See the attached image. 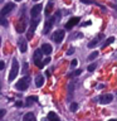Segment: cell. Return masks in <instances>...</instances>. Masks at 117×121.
I'll return each mask as SVG.
<instances>
[{
	"instance_id": "obj_1",
	"label": "cell",
	"mask_w": 117,
	"mask_h": 121,
	"mask_svg": "<svg viewBox=\"0 0 117 121\" xmlns=\"http://www.w3.org/2000/svg\"><path fill=\"white\" fill-rule=\"evenodd\" d=\"M43 51H42V48L37 49L35 52H34V63H35V66L38 68H43L44 66V62H42V58H43Z\"/></svg>"
},
{
	"instance_id": "obj_2",
	"label": "cell",
	"mask_w": 117,
	"mask_h": 121,
	"mask_svg": "<svg viewBox=\"0 0 117 121\" xmlns=\"http://www.w3.org/2000/svg\"><path fill=\"white\" fill-rule=\"evenodd\" d=\"M19 73V63L17 59H13V64H11V69H10V73H9V81H14L17 78V76Z\"/></svg>"
},
{
	"instance_id": "obj_3",
	"label": "cell",
	"mask_w": 117,
	"mask_h": 121,
	"mask_svg": "<svg viewBox=\"0 0 117 121\" xmlns=\"http://www.w3.org/2000/svg\"><path fill=\"white\" fill-rule=\"evenodd\" d=\"M29 82H30V77L25 76V77H23L19 82H17L15 87H17V90H19V91H25L29 87Z\"/></svg>"
},
{
	"instance_id": "obj_4",
	"label": "cell",
	"mask_w": 117,
	"mask_h": 121,
	"mask_svg": "<svg viewBox=\"0 0 117 121\" xmlns=\"http://www.w3.org/2000/svg\"><path fill=\"white\" fill-rule=\"evenodd\" d=\"M38 24H39V20H38L37 18H35V19H33V20L30 22V26H29L28 34H26V39H32V38H33L34 32H35V29H37Z\"/></svg>"
},
{
	"instance_id": "obj_5",
	"label": "cell",
	"mask_w": 117,
	"mask_h": 121,
	"mask_svg": "<svg viewBox=\"0 0 117 121\" xmlns=\"http://www.w3.org/2000/svg\"><path fill=\"white\" fill-rule=\"evenodd\" d=\"M64 35H66V32L62 29H59V30H55L54 33H53V35H52V39L55 42V43H60L63 39H64Z\"/></svg>"
},
{
	"instance_id": "obj_6",
	"label": "cell",
	"mask_w": 117,
	"mask_h": 121,
	"mask_svg": "<svg viewBox=\"0 0 117 121\" xmlns=\"http://www.w3.org/2000/svg\"><path fill=\"white\" fill-rule=\"evenodd\" d=\"M112 100H113V96L111 93H104V95H102V96L98 97V102H100L101 105H107Z\"/></svg>"
},
{
	"instance_id": "obj_7",
	"label": "cell",
	"mask_w": 117,
	"mask_h": 121,
	"mask_svg": "<svg viewBox=\"0 0 117 121\" xmlns=\"http://www.w3.org/2000/svg\"><path fill=\"white\" fill-rule=\"evenodd\" d=\"M55 20H57L55 17H52L50 19H47V20H45V25H44V30H43L44 34H48L49 33V30L52 29V26H53V24H54Z\"/></svg>"
},
{
	"instance_id": "obj_8",
	"label": "cell",
	"mask_w": 117,
	"mask_h": 121,
	"mask_svg": "<svg viewBox=\"0 0 117 121\" xmlns=\"http://www.w3.org/2000/svg\"><path fill=\"white\" fill-rule=\"evenodd\" d=\"M42 4H37V5H34L32 9H30V17H32L33 19H35L38 15L40 14V10H42Z\"/></svg>"
},
{
	"instance_id": "obj_9",
	"label": "cell",
	"mask_w": 117,
	"mask_h": 121,
	"mask_svg": "<svg viewBox=\"0 0 117 121\" xmlns=\"http://www.w3.org/2000/svg\"><path fill=\"white\" fill-rule=\"evenodd\" d=\"M18 47H19V51L21 53H25L28 51V43H26L25 38H20V39L18 40Z\"/></svg>"
},
{
	"instance_id": "obj_10",
	"label": "cell",
	"mask_w": 117,
	"mask_h": 121,
	"mask_svg": "<svg viewBox=\"0 0 117 121\" xmlns=\"http://www.w3.org/2000/svg\"><path fill=\"white\" fill-rule=\"evenodd\" d=\"M79 20H81V19H79L78 17H73V18H71L69 20H68V22L66 23V29H72L74 25H77V24H78Z\"/></svg>"
},
{
	"instance_id": "obj_11",
	"label": "cell",
	"mask_w": 117,
	"mask_h": 121,
	"mask_svg": "<svg viewBox=\"0 0 117 121\" xmlns=\"http://www.w3.org/2000/svg\"><path fill=\"white\" fill-rule=\"evenodd\" d=\"M14 8H15V5H14L13 3H8L6 5H5V6H4L3 9H1V17H5L6 14H9L10 11L14 9Z\"/></svg>"
},
{
	"instance_id": "obj_12",
	"label": "cell",
	"mask_w": 117,
	"mask_h": 121,
	"mask_svg": "<svg viewBox=\"0 0 117 121\" xmlns=\"http://www.w3.org/2000/svg\"><path fill=\"white\" fill-rule=\"evenodd\" d=\"M102 38H103V34H98V35H97L96 38H94V39H93L92 42H89L87 47H88V48H94L98 43H100V39H102Z\"/></svg>"
},
{
	"instance_id": "obj_13",
	"label": "cell",
	"mask_w": 117,
	"mask_h": 121,
	"mask_svg": "<svg viewBox=\"0 0 117 121\" xmlns=\"http://www.w3.org/2000/svg\"><path fill=\"white\" fill-rule=\"evenodd\" d=\"M42 51H43V53L44 54H47V56H49L52 53V51H53V48H52V45L50 44H43L42 45Z\"/></svg>"
},
{
	"instance_id": "obj_14",
	"label": "cell",
	"mask_w": 117,
	"mask_h": 121,
	"mask_svg": "<svg viewBox=\"0 0 117 121\" xmlns=\"http://www.w3.org/2000/svg\"><path fill=\"white\" fill-rule=\"evenodd\" d=\"M44 85V77L42 74H38L35 77V86L37 87H42Z\"/></svg>"
},
{
	"instance_id": "obj_15",
	"label": "cell",
	"mask_w": 117,
	"mask_h": 121,
	"mask_svg": "<svg viewBox=\"0 0 117 121\" xmlns=\"http://www.w3.org/2000/svg\"><path fill=\"white\" fill-rule=\"evenodd\" d=\"M48 121H60V119L58 117V115H57L55 112L50 111L48 113Z\"/></svg>"
},
{
	"instance_id": "obj_16",
	"label": "cell",
	"mask_w": 117,
	"mask_h": 121,
	"mask_svg": "<svg viewBox=\"0 0 117 121\" xmlns=\"http://www.w3.org/2000/svg\"><path fill=\"white\" fill-rule=\"evenodd\" d=\"M23 121H37V120H35L34 113L28 112V113H25V115H24V117H23Z\"/></svg>"
},
{
	"instance_id": "obj_17",
	"label": "cell",
	"mask_w": 117,
	"mask_h": 121,
	"mask_svg": "<svg viewBox=\"0 0 117 121\" xmlns=\"http://www.w3.org/2000/svg\"><path fill=\"white\" fill-rule=\"evenodd\" d=\"M17 32L18 33L25 32V20H24V19H21V24H18L17 25Z\"/></svg>"
},
{
	"instance_id": "obj_18",
	"label": "cell",
	"mask_w": 117,
	"mask_h": 121,
	"mask_svg": "<svg viewBox=\"0 0 117 121\" xmlns=\"http://www.w3.org/2000/svg\"><path fill=\"white\" fill-rule=\"evenodd\" d=\"M81 1H82L83 4H94V5L100 6L101 9H103V10H106V6H103V5H101V4H98V3H96V1H94V0H81Z\"/></svg>"
},
{
	"instance_id": "obj_19",
	"label": "cell",
	"mask_w": 117,
	"mask_h": 121,
	"mask_svg": "<svg viewBox=\"0 0 117 121\" xmlns=\"http://www.w3.org/2000/svg\"><path fill=\"white\" fill-rule=\"evenodd\" d=\"M113 42H115V37H109V38H107V40H106L104 43H103V45H102V48H106L107 45H109L111 43H113Z\"/></svg>"
},
{
	"instance_id": "obj_20",
	"label": "cell",
	"mask_w": 117,
	"mask_h": 121,
	"mask_svg": "<svg viewBox=\"0 0 117 121\" xmlns=\"http://www.w3.org/2000/svg\"><path fill=\"white\" fill-rule=\"evenodd\" d=\"M33 101H38V97L37 96H29V97H26V105H32L33 104Z\"/></svg>"
},
{
	"instance_id": "obj_21",
	"label": "cell",
	"mask_w": 117,
	"mask_h": 121,
	"mask_svg": "<svg viewBox=\"0 0 117 121\" xmlns=\"http://www.w3.org/2000/svg\"><path fill=\"white\" fill-rule=\"evenodd\" d=\"M97 57H98V52L94 51V52H92V53L88 56V60H93V59H96Z\"/></svg>"
},
{
	"instance_id": "obj_22",
	"label": "cell",
	"mask_w": 117,
	"mask_h": 121,
	"mask_svg": "<svg viewBox=\"0 0 117 121\" xmlns=\"http://www.w3.org/2000/svg\"><path fill=\"white\" fill-rule=\"evenodd\" d=\"M53 8V3H48V5H47V10H45V15H49V13H50V9Z\"/></svg>"
},
{
	"instance_id": "obj_23",
	"label": "cell",
	"mask_w": 117,
	"mask_h": 121,
	"mask_svg": "<svg viewBox=\"0 0 117 121\" xmlns=\"http://www.w3.org/2000/svg\"><path fill=\"white\" fill-rule=\"evenodd\" d=\"M77 108H78V104L77 102H72L71 104V111H77Z\"/></svg>"
},
{
	"instance_id": "obj_24",
	"label": "cell",
	"mask_w": 117,
	"mask_h": 121,
	"mask_svg": "<svg viewBox=\"0 0 117 121\" xmlns=\"http://www.w3.org/2000/svg\"><path fill=\"white\" fill-rule=\"evenodd\" d=\"M96 67H97V64H96V63H92V64H89V66H88L87 71H88V72H92V71L96 69Z\"/></svg>"
},
{
	"instance_id": "obj_25",
	"label": "cell",
	"mask_w": 117,
	"mask_h": 121,
	"mask_svg": "<svg viewBox=\"0 0 117 121\" xmlns=\"http://www.w3.org/2000/svg\"><path fill=\"white\" fill-rule=\"evenodd\" d=\"M81 73H82V69H77V71L72 72V73H71V77H75V76H79Z\"/></svg>"
},
{
	"instance_id": "obj_26",
	"label": "cell",
	"mask_w": 117,
	"mask_h": 121,
	"mask_svg": "<svg viewBox=\"0 0 117 121\" xmlns=\"http://www.w3.org/2000/svg\"><path fill=\"white\" fill-rule=\"evenodd\" d=\"M23 72H24V73H26V72H28V63H24L23 64Z\"/></svg>"
},
{
	"instance_id": "obj_27",
	"label": "cell",
	"mask_w": 117,
	"mask_h": 121,
	"mask_svg": "<svg viewBox=\"0 0 117 121\" xmlns=\"http://www.w3.org/2000/svg\"><path fill=\"white\" fill-rule=\"evenodd\" d=\"M1 25H3V26H6V25H8V22H6V19L4 18V17L1 18Z\"/></svg>"
},
{
	"instance_id": "obj_28",
	"label": "cell",
	"mask_w": 117,
	"mask_h": 121,
	"mask_svg": "<svg viewBox=\"0 0 117 121\" xmlns=\"http://www.w3.org/2000/svg\"><path fill=\"white\" fill-rule=\"evenodd\" d=\"M73 53H74V49L73 48H69V49H68V52H67V54L71 56V54H73Z\"/></svg>"
},
{
	"instance_id": "obj_29",
	"label": "cell",
	"mask_w": 117,
	"mask_h": 121,
	"mask_svg": "<svg viewBox=\"0 0 117 121\" xmlns=\"http://www.w3.org/2000/svg\"><path fill=\"white\" fill-rule=\"evenodd\" d=\"M77 59H73V60H72V67H75V66H77Z\"/></svg>"
},
{
	"instance_id": "obj_30",
	"label": "cell",
	"mask_w": 117,
	"mask_h": 121,
	"mask_svg": "<svg viewBox=\"0 0 117 121\" xmlns=\"http://www.w3.org/2000/svg\"><path fill=\"white\" fill-rule=\"evenodd\" d=\"M5 110H1V112H0V119H3V117H4V115H5Z\"/></svg>"
},
{
	"instance_id": "obj_31",
	"label": "cell",
	"mask_w": 117,
	"mask_h": 121,
	"mask_svg": "<svg viewBox=\"0 0 117 121\" xmlns=\"http://www.w3.org/2000/svg\"><path fill=\"white\" fill-rule=\"evenodd\" d=\"M15 106H18V107H20V106H23V102H21V101H18L17 104H15Z\"/></svg>"
},
{
	"instance_id": "obj_32",
	"label": "cell",
	"mask_w": 117,
	"mask_h": 121,
	"mask_svg": "<svg viewBox=\"0 0 117 121\" xmlns=\"http://www.w3.org/2000/svg\"><path fill=\"white\" fill-rule=\"evenodd\" d=\"M89 24H91V22H86V23H83L82 25H83V26H87V25H89Z\"/></svg>"
},
{
	"instance_id": "obj_33",
	"label": "cell",
	"mask_w": 117,
	"mask_h": 121,
	"mask_svg": "<svg viewBox=\"0 0 117 121\" xmlns=\"http://www.w3.org/2000/svg\"><path fill=\"white\" fill-rule=\"evenodd\" d=\"M50 62V58H47V59H44V64H47V63H49Z\"/></svg>"
},
{
	"instance_id": "obj_34",
	"label": "cell",
	"mask_w": 117,
	"mask_h": 121,
	"mask_svg": "<svg viewBox=\"0 0 117 121\" xmlns=\"http://www.w3.org/2000/svg\"><path fill=\"white\" fill-rule=\"evenodd\" d=\"M4 67H5V63H4V60H1V69H4Z\"/></svg>"
},
{
	"instance_id": "obj_35",
	"label": "cell",
	"mask_w": 117,
	"mask_h": 121,
	"mask_svg": "<svg viewBox=\"0 0 117 121\" xmlns=\"http://www.w3.org/2000/svg\"><path fill=\"white\" fill-rule=\"evenodd\" d=\"M108 121H117V119H111V120H108Z\"/></svg>"
},
{
	"instance_id": "obj_36",
	"label": "cell",
	"mask_w": 117,
	"mask_h": 121,
	"mask_svg": "<svg viewBox=\"0 0 117 121\" xmlns=\"http://www.w3.org/2000/svg\"><path fill=\"white\" fill-rule=\"evenodd\" d=\"M112 8H115V9H117V5H112Z\"/></svg>"
},
{
	"instance_id": "obj_37",
	"label": "cell",
	"mask_w": 117,
	"mask_h": 121,
	"mask_svg": "<svg viewBox=\"0 0 117 121\" xmlns=\"http://www.w3.org/2000/svg\"><path fill=\"white\" fill-rule=\"evenodd\" d=\"M15 1H20V0H15Z\"/></svg>"
},
{
	"instance_id": "obj_38",
	"label": "cell",
	"mask_w": 117,
	"mask_h": 121,
	"mask_svg": "<svg viewBox=\"0 0 117 121\" xmlns=\"http://www.w3.org/2000/svg\"><path fill=\"white\" fill-rule=\"evenodd\" d=\"M34 1H39V0H34Z\"/></svg>"
},
{
	"instance_id": "obj_39",
	"label": "cell",
	"mask_w": 117,
	"mask_h": 121,
	"mask_svg": "<svg viewBox=\"0 0 117 121\" xmlns=\"http://www.w3.org/2000/svg\"><path fill=\"white\" fill-rule=\"evenodd\" d=\"M116 95H117V93H116Z\"/></svg>"
}]
</instances>
